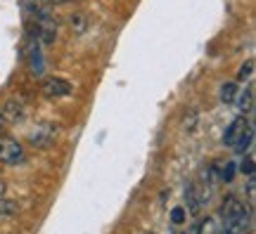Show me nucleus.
Segmentation results:
<instances>
[{
	"label": "nucleus",
	"mask_w": 256,
	"mask_h": 234,
	"mask_svg": "<svg viewBox=\"0 0 256 234\" xmlns=\"http://www.w3.org/2000/svg\"><path fill=\"white\" fill-rule=\"evenodd\" d=\"M223 223H230V220H235V218L244 216L247 213V208H244V204L240 201L238 197H228L226 201H223Z\"/></svg>",
	"instance_id": "obj_7"
},
{
	"label": "nucleus",
	"mask_w": 256,
	"mask_h": 234,
	"mask_svg": "<svg viewBox=\"0 0 256 234\" xmlns=\"http://www.w3.org/2000/svg\"><path fill=\"white\" fill-rule=\"evenodd\" d=\"M17 211H19V204H17V201H12V199H5V194L0 197V218L14 216Z\"/></svg>",
	"instance_id": "obj_11"
},
{
	"label": "nucleus",
	"mask_w": 256,
	"mask_h": 234,
	"mask_svg": "<svg viewBox=\"0 0 256 234\" xmlns=\"http://www.w3.org/2000/svg\"><path fill=\"white\" fill-rule=\"evenodd\" d=\"M8 126H10V123L2 118V114H0V135H5V128H8Z\"/></svg>",
	"instance_id": "obj_19"
},
{
	"label": "nucleus",
	"mask_w": 256,
	"mask_h": 234,
	"mask_svg": "<svg viewBox=\"0 0 256 234\" xmlns=\"http://www.w3.org/2000/svg\"><path fill=\"white\" fill-rule=\"evenodd\" d=\"M36 38L40 40V43H46V45H50V43H55L57 38V19L55 14L50 12V9H46V12H40V14H36Z\"/></svg>",
	"instance_id": "obj_1"
},
{
	"label": "nucleus",
	"mask_w": 256,
	"mask_h": 234,
	"mask_svg": "<svg viewBox=\"0 0 256 234\" xmlns=\"http://www.w3.org/2000/svg\"><path fill=\"white\" fill-rule=\"evenodd\" d=\"M235 102H238L240 116H247V114H252V111H254V90H252V88L238 90V97H235Z\"/></svg>",
	"instance_id": "obj_8"
},
{
	"label": "nucleus",
	"mask_w": 256,
	"mask_h": 234,
	"mask_svg": "<svg viewBox=\"0 0 256 234\" xmlns=\"http://www.w3.org/2000/svg\"><path fill=\"white\" fill-rule=\"evenodd\" d=\"M252 142H254V128L249 126V128H247V133L242 135V140H240V142L235 144V149L244 154V152H249V149H252Z\"/></svg>",
	"instance_id": "obj_14"
},
{
	"label": "nucleus",
	"mask_w": 256,
	"mask_h": 234,
	"mask_svg": "<svg viewBox=\"0 0 256 234\" xmlns=\"http://www.w3.org/2000/svg\"><path fill=\"white\" fill-rule=\"evenodd\" d=\"M55 135H57L55 123H43V126H38L36 130L28 133V142L34 144V147H48V144L55 140Z\"/></svg>",
	"instance_id": "obj_5"
},
{
	"label": "nucleus",
	"mask_w": 256,
	"mask_h": 234,
	"mask_svg": "<svg viewBox=\"0 0 256 234\" xmlns=\"http://www.w3.org/2000/svg\"><path fill=\"white\" fill-rule=\"evenodd\" d=\"M235 97H238V83H223L220 85V99L226 104H232Z\"/></svg>",
	"instance_id": "obj_12"
},
{
	"label": "nucleus",
	"mask_w": 256,
	"mask_h": 234,
	"mask_svg": "<svg viewBox=\"0 0 256 234\" xmlns=\"http://www.w3.org/2000/svg\"><path fill=\"white\" fill-rule=\"evenodd\" d=\"M252 78H254V59H247V62L240 66L238 81H240V83H244V81H252Z\"/></svg>",
	"instance_id": "obj_13"
},
{
	"label": "nucleus",
	"mask_w": 256,
	"mask_h": 234,
	"mask_svg": "<svg viewBox=\"0 0 256 234\" xmlns=\"http://www.w3.org/2000/svg\"><path fill=\"white\" fill-rule=\"evenodd\" d=\"M69 21H72V28L76 31V33H83V31H86V14H83V12L72 14V19H69Z\"/></svg>",
	"instance_id": "obj_15"
},
{
	"label": "nucleus",
	"mask_w": 256,
	"mask_h": 234,
	"mask_svg": "<svg viewBox=\"0 0 256 234\" xmlns=\"http://www.w3.org/2000/svg\"><path fill=\"white\" fill-rule=\"evenodd\" d=\"M19 5H22V7H24V12H26V14H31V17H36V14H40V12L50 9L48 0H19Z\"/></svg>",
	"instance_id": "obj_9"
},
{
	"label": "nucleus",
	"mask_w": 256,
	"mask_h": 234,
	"mask_svg": "<svg viewBox=\"0 0 256 234\" xmlns=\"http://www.w3.org/2000/svg\"><path fill=\"white\" fill-rule=\"evenodd\" d=\"M240 171L244 173V175H254V156L249 154L247 159L242 161V166H240Z\"/></svg>",
	"instance_id": "obj_18"
},
{
	"label": "nucleus",
	"mask_w": 256,
	"mask_h": 234,
	"mask_svg": "<svg viewBox=\"0 0 256 234\" xmlns=\"http://www.w3.org/2000/svg\"><path fill=\"white\" fill-rule=\"evenodd\" d=\"M2 194H5V185L0 182V197H2Z\"/></svg>",
	"instance_id": "obj_20"
},
{
	"label": "nucleus",
	"mask_w": 256,
	"mask_h": 234,
	"mask_svg": "<svg viewBox=\"0 0 256 234\" xmlns=\"http://www.w3.org/2000/svg\"><path fill=\"white\" fill-rule=\"evenodd\" d=\"M185 218H188V211H185L183 206H176L174 211H171V223H174V225H183Z\"/></svg>",
	"instance_id": "obj_16"
},
{
	"label": "nucleus",
	"mask_w": 256,
	"mask_h": 234,
	"mask_svg": "<svg viewBox=\"0 0 256 234\" xmlns=\"http://www.w3.org/2000/svg\"><path fill=\"white\" fill-rule=\"evenodd\" d=\"M24 161V147L8 135H0V163L5 166H17Z\"/></svg>",
	"instance_id": "obj_2"
},
{
	"label": "nucleus",
	"mask_w": 256,
	"mask_h": 234,
	"mask_svg": "<svg viewBox=\"0 0 256 234\" xmlns=\"http://www.w3.org/2000/svg\"><path fill=\"white\" fill-rule=\"evenodd\" d=\"M0 114H2V118H5L8 123H17V121H22V118L26 116V107H24L19 99H8V102L0 107Z\"/></svg>",
	"instance_id": "obj_6"
},
{
	"label": "nucleus",
	"mask_w": 256,
	"mask_h": 234,
	"mask_svg": "<svg viewBox=\"0 0 256 234\" xmlns=\"http://www.w3.org/2000/svg\"><path fill=\"white\" fill-rule=\"evenodd\" d=\"M232 175H235V163L232 161H228L223 168H220V180L223 182H230L232 180Z\"/></svg>",
	"instance_id": "obj_17"
},
{
	"label": "nucleus",
	"mask_w": 256,
	"mask_h": 234,
	"mask_svg": "<svg viewBox=\"0 0 256 234\" xmlns=\"http://www.w3.org/2000/svg\"><path fill=\"white\" fill-rule=\"evenodd\" d=\"M247 128H249V121L247 116H238L232 123H230L228 128H226V133H223V144L226 147H232L235 149V144L242 140V135L247 133Z\"/></svg>",
	"instance_id": "obj_4"
},
{
	"label": "nucleus",
	"mask_w": 256,
	"mask_h": 234,
	"mask_svg": "<svg viewBox=\"0 0 256 234\" xmlns=\"http://www.w3.org/2000/svg\"><path fill=\"white\" fill-rule=\"evenodd\" d=\"M28 66H31V73H34V76H40V73H43V59H40L38 47L28 50Z\"/></svg>",
	"instance_id": "obj_10"
},
{
	"label": "nucleus",
	"mask_w": 256,
	"mask_h": 234,
	"mask_svg": "<svg viewBox=\"0 0 256 234\" xmlns=\"http://www.w3.org/2000/svg\"><path fill=\"white\" fill-rule=\"evenodd\" d=\"M40 90L43 95L50 99H60V97H66V95H72V83L60 78V76H50L46 81L40 83Z\"/></svg>",
	"instance_id": "obj_3"
}]
</instances>
